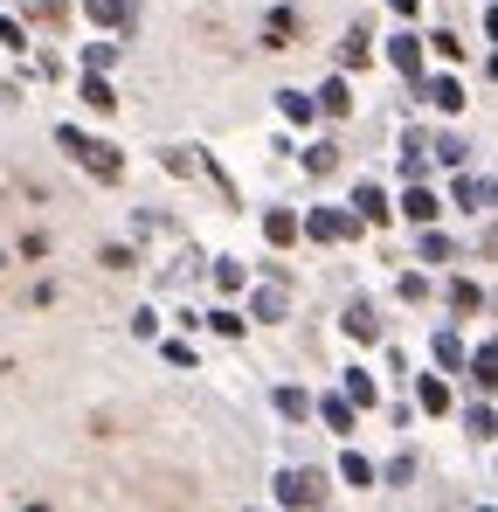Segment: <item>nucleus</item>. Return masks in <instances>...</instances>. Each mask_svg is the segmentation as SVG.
Here are the masks:
<instances>
[{
	"label": "nucleus",
	"mask_w": 498,
	"mask_h": 512,
	"mask_svg": "<svg viewBox=\"0 0 498 512\" xmlns=\"http://www.w3.org/2000/svg\"><path fill=\"white\" fill-rule=\"evenodd\" d=\"M56 146L77 160V167H90L97 180H118L125 173V160H118V146H104V139H90V132H77V125H56Z\"/></svg>",
	"instance_id": "nucleus-1"
},
{
	"label": "nucleus",
	"mask_w": 498,
	"mask_h": 512,
	"mask_svg": "<svg viewBox=\"0 0 498 512\" xmlns=\"http://www.w3.org/2000/svg\"><path fill=\"white\" fill-rule=\"evenodd\" d=\"M312 485H319L312 471H277V506H312V499H319Z\"/></svg>",
	"instance_id": "nucleus-2"
},
{
	"label": "nucleus",
	"mask_w": 498,
	"mask_h": 512,
	"mask_svg": "<svg viewBox=\"0 0 498 512\" xmlns=\"http://www.w3.org/2000/svg\"><path fill=\"white\" fill-rule=\"evenodd\" d=\"M388 63H395V70H402V77H415V70H422V42H415L409 28H402V35H395V42H388Z\"/></svg>",
	"instance_id": "nucleus-3"
},
{
	"label": "nucleus",
	"mask_w": 498,
	"mask_h": 512,
	"mask_svg": "<svg viewBox=\"0 0 498 512\" xmlns=\"http://www.w3.org/2000/svg\"><path fill=\"white\" fill-rule=\"evenodd\" d=\"M346 333H353V340H381V319H374V305H367V298H353V305H346Z\"/></svg>",
	"instance_id": "nucleus-4"
},
{
	"label": "nucleus",
	"mask_w": 498,
	"mask_h": 512,
	"mask_svg": "<svg viewBox=\"0 0 498 512\" xmlns=\"http://www.w3.org/2000/svg\"><path fill=\"white\" fill-rule=\"evenodd\" d=\"M305 229H312L319 243H339V236H353V215H332V208H319V215H312Z\"/></svg>",
	"instance_id": "nucleus-5"
},
{
	"label": "nucleus",
	"mask_w": 498,
	"mask_h": 512,
	"mask_svg": "<svg viewBox=\"0 0 498 512\" xmlns=\"http://www.w3.org/2000/svg\"><path fill=\"white\" fill-rule=\"evenodd\" d=\"M429 104L436 111H464V84L457 77H429Z\"/></svg>",
	"instance_id": "nucleus-6"
},
{
	"label": "nucleus",
	"mask_w": 498,
	"mask_h": 512,
	"mask_svg": "<svg viewBox=\"0 0 498 512\" xmlns=\"http://www.w3.org/2000/svg\"><path fill=\"white\" fill-rule=\"evenodd\" d=\"M277 111H284L291 125H312V118H319V104H312L305 90H284V97H277Z\"/></svg>",
	"instance_id": "nucleus-7"
},
{
	"label": "nucleus",
	"mask_w": 498,
	"mask_h": 512,
	"mask_svg": "<svg viewBox=\"0 0 498 512\" xmlns=\"http://www.w3.org/2000/svg\"><path fill=\"white\" fill-rule=\"evenodd\" d=\"M415 402H422L429 416H443V409H450V388H443L436 374H422V381H415Z\"/></svg>",
	"instance_id": "nucleus-8"
},
{
	"label": "nucleus",
	"mask_w": 498,
	"mask_h": 512,
	"mask_svg": "<svg viewBox=\"0 0 498 512\" xmlns=\"http://www.w3.org/2000/svg\"><path fill=\"white\" fill-rule=\"evenodd\" d=\"M402 208H409V222H422V229L436 222V194H429V187H409V194H402Z\"/></svg>",
	"instance_id": "nucleus-9"
},
{
	"label": "nucleus",
	"mask_w": 498,
	"mask_h": 512,
	"mask_svg": "<svg viewBox=\"0 0 498 512\" xmlns=\"http://www.w3.org/2000/svg\"><path fill=\"white\" fill-rule=\"evenodd\" d=\"M353 208H360V222H388V208H381V187H353Z\"/></svg>",
	"instance_id": "nucleus-10"
},
{
	"label": "nucleus",
	"mask_w": 498,
	"mask_h": 512,
	"mask_svg": "<svg viewBox=\"0 0 498 512\" xmlns=\"http://www.w3.org/2000/svg\"><path fill=\"white\" fill-rule=\"evenodd\" d=\"M263 236H270V243H291V236H298V215H291V208H270V215H263Z\"/></svg>",
	"instance_id": "nucleus-11"
},
{
	"label": "nucleus",
	"mask_w": 498,
	"mask_h": 512,
	"mask_svg": "<svg viewBox=\"0 0 498 512\" xmlns=\"http://www.w3.org/2000/svg\"><path fill=\"white\" fill-rule=\"evenodd\" d=\"M339 395H346V402H353V409H374V402H381V395H374V381H367V374H360V367H353V374H346V388H339Z\"/></svg>",
	"instance_id": "nucleus-12"
},
{
	"label": "nucleus",
	"mask_w": 498,
	"mask_h": 512,
	"mask_svg": "<svg viewBox=\"0 0 498 512\" xmlns=\"http://www.w3.org/2000/svg\"><path fill=\"white\" fill-rule=\"evenodd\" d=\"M83 104H90V111H111V104H118L111 84H104V70H90V77H83Z\"/></svg>",
	"instance_id": "nucleus-13"
},
{
	"label": "nucleus",
	"mask_w": 498,
	"mask_h": 512,
	"mask_svg": "<svg viewBox=\"0 0 498 512\" xmlns=\"http://www.w3.org/2000/svg\"><path fill=\"white\" fill-rule=\"evenodd\" d=\"M485 201H492V187L471 180V173H457V208H485Z\"/></svg>",
	"instance_id": "nucleus-14"
},
{
	"label": "nucleus",
	"mask_w": 498,
	"mask_h": 512,
	"mask_svg": "<svg viewBox=\"0 0 498 512\" xmlns=\"http://www.w3.org/2000/svg\"><path fill=\"white\" fill-rule=\"evenodd\" d=\"M319 416H326L332 429H353V416H360V409H353L346 395H326V402H319Z\"/></svg>",
	"instance_id": "nucleus-15"
},
{
	"label": "nucleus",
	"mask_w": 498,
	"mask_h": 512,
	"mask_svg": "<svg viewBox=\"0 0 498 512\" xmlns=\"http://www.w3.org/2000/svg\"><path fill=\"white\" fill-rule=\"evenodd\" d=\"M464 429H471L478 443H492V402H471V409H464Z\"/></svg>",
	"instance_id": "nucleus-16"
},
{
	"label": "nucleus",
	"mask_w": 498,
	"mask_h": 512,
	"mask_svg": "<svg viewBox=\"0 0 498 512\" xmlns=\"http://www.w3.org/2000/svg\"><path fill=\"white\" fill-rule=\"evenodd\" d=\"M339 478H346V485H374V464H367V457H353V450H346V457H339Z\"/></svg>",
	"instance_id": "nucleus-17"
},
{
	"label": "nucleus",
	"mask_w": 498,
	"mask_h": 512,
	"mask_svg": "<svg viewBox=\"0 0 498 512\" xmlns=\"http://www.w3.org/2000/svg\"><path fill=\"white\" fill-rule=\"evenodd\" d=\"M436 360H443V367H464V340H457V333H450V326H443V333H436Z\"/></svg>",
	"instance_id": "nucleus-18"
},
{
	"label": "nucleus",
	"mask_w": 498,
	"mask_h": 512,
	"mask_svg": "<svg viewBox=\"0 0 498 512\" xmlns=\"http://www.w3.org/2000/svg\"><path fill=\"white\" fill-rule=\"evenodd\" d=\"M429 160H443V167H464V139H450V132H443V139L429 146Z\"/></svg>",
	"instance_id": "nucleus-19"
},
{
	"label": "nucleus",
	"mask_w": 498,
	"mask_h": 512,
	"mask_svg": "<svg viewBox=\"0 0 498 512\" xmlns=\"http://www.w3.org/2000/svg\"><path fill=\"white\" fill-rule=\"evenodd\" d=\"M256 319H284V291H277V284L256 291Z\"/></svg>",
	"instance_id": "nucleus-20"
},
{
	"label": "nucleus",
	"mask_w": 498,
	"mask_h": 512,
	"mask_svg": "<svg viewBox=\"0 0 498 512\" xmlns=\"http://www.w3.org/2000/svg\"><path fill=\"white\" fill-rule=\"evenodd\" d=\"M305 409H312L305 388H277V416H305Z\"/></svg>",
	"instance_id": "nucleus-21"
},
{
	"label": "nucleus",
	"mask_w": 498,
	"mask_h": 512,
	"mask_svg": "<svg viewBox=\"0 0 498 512\" xmlns=\"http://www.w3.org/2000/svg\"><path fill=\"white\" fill-rule=\"evenodd\" d=\"M83 7H90V21H104V28L125 21V0H83Z\"/></svg>",
	"instance_id": "nucleus-22"
},
{
	"label": "nucleus",
	"mask_w": 498,
	"mask_h": 512,
	"mask_svg": "<svg viewBox=\"0 0 498 512\" xmlns=\"http://www.w3.org/2000/svg\"><path fill=\"white\" fill-rule=\"evenodd\" d=\"M498 360H492V346H478V353H471V381H478V388H492L498 374H492Z\"/></svg>",
	"instance_id": "nucleus-23"
},
{
	"label": "nucleus",
	"mask_w": 498,
	"mask_h": 512,
	"mask_svg": "<svg viewBox=\"0 0 498 512\" xmlns=\"http://www.w3.org/2000/svg\"><path fill=\"white\" fill-rule=\"evenodd\" d=\"M346 104H353V97H346V84H326V90H319V111H332V118H339Z\"/></svg>",
	"instance_id": "nucleus-24"
},
{
	"label": "nucleus",
	"mask_w": 498,
	"mask_h": 512,
	"mask_svg": "<svg viewBox=\"0 0 498 512\" xmlns=\"http://www.w3.org/2000/svg\"><path fill=\"white\" fill-rule=\"evenodd\" d=\"M111 56H118L111 42H90V49H83V70H111Z\"/></svg>",
	"instance_id": "nucleus-25"
},
{
	"label": "nucleus",
	"mask_w": 498,
	"mask_h": 512,
	"mask_svg": "<svg viewBox=\"0 0 498 512\" xmlns=\"http://www.w3.org/2000/svg\"><path fill=\"white\" fill-rule=\"evenodd\" d=\"M415 250L429 256V263H443V256H450V243H443V236H436V229H429V236H422V243H415Z\"/></svg>",
	"instance_id": "nucleus-26"
},
{
	"label": "nucleus",
	"mask_w": 498,
	"mask_h": 512,
	"mask_svg": "<svg viewBox=\"0 0 498 512\" xmlns=\"http://www.w3.org/2000/svg\"><path fill=\"white\" fill-rule=\"evenodd\" d=\"M0 42H7V49H21V42H28V35H21V21H7V14H0Z\"/></svg>",
	"instance_id": "nucleus-27"
},
{
	"label": "nucleus",
	"mask_w": 498,
	"mask_h": 512,
	"mask_svg": "<svg viewBox=\"0 0 498 512\" xmlns=\"http://www.w3.org/2000/svg\"><path fill=\"white\" fill-rule=\"evenodd\" d=\"M388 7H395V14H415V0H388Z\"/></svg>",
	"instance_id": "nucleus-28"
},
{
	"label": "nucleus",
	"mask_w": 498,
	"mask_h": 512,
	"mask_svg": "<svg viewBox=\"0 0 498 512\" xmlns=\"http://www.w3.org/2000/svg\"><path fill=\"white\" fill-rule=\"evenodd\" d=\"M0 263H7V256H0Z\"/></svg>",
	"instance_id": "nucleus-29"
}]
</instances>
